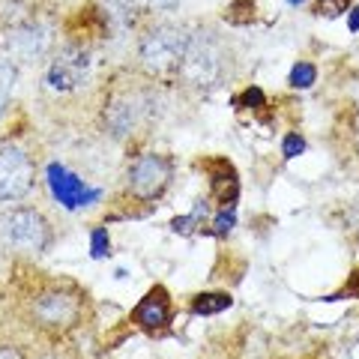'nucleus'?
Here are the masks:
<instances>
[{
  "mask_svg": "<svg viewBox=\"0 0 359 359\" xmlns=\"http://www.w3.org/2000/svg\"><path fill=\"white\" fill-rule=\"evenodd\" d=\"M186 45H189V30H183V27L159 25V27L147 30L138 45V60L144 66V72L159 75V78L180 72Z\"/></svg>",
  "mask_w": 359,
  "mask_h": 359,
  "instance_id": "f257e3e1",
  "label": "nucleus"
},
{
  "mask_svg": "<svg viewBox=\"0 0 359 359\" xmlns=\"http://www.w3.org/2000/svg\"><path fill=\"white\" fill-rule=\"evenodd\" d=\"M0 240L15 252L42 255L51 245V224L39 210L15 207L0 216Z\"/></svg>",
  "mask_w": 359,
  "mask_h": 359,
  "instance_id": "f03ea898",
  "label": "nucleus"
},
{
  "mask_svg": "<svg viewBox=\"0 0 359 359\" xmlns=\"http://www.w3.org/2000/svg\"><path fill=\"white\" fill-rule=\"evenodd\" d=\"M224 72V60H222V48L212 39V33H195L189 36L183 63H180V78L195 87V90H210L219 84V78Z\"/></svg>",
  "mask_w": 359,
  "mask_h": 359,
  "instance_id": "7ed1b4c3",
  "label": "nucleus"
},
{
  "mask_svg": "<svg viewBox=\"0 0 359 359\" xmlns=\"http://www.w3.org/2000/svg\"><path fill=\"white\" fill-rule=\"evenodd\" d=\"M171 174H174V165L168 156L144 153L129 165V174H126L129 192L138 201H156L168 189V183H171Z\"/></svg>",
  "mask_w": 359,
  "mask_h": 359,
  "instance_id": "20e7f679",
  "label": "nucleus"
},
{
  "mask_svg": "<svg viewBox=\"0 0 359 359\" xmlns=\"http://www.w3.org/2000/svg\"><path fill=\"white\" fill-rule=\"evenodd\" d=\"M30 186H33L30 156L21 147H15V144H4L0 147V204L25 198Z\"/></svg>",
  "mask_w": 359,
  "mask_h": 359,
  "instance_id": "39448f33",
  "label": "nucleus"
},
{
  "mask_svg": "<svg viewBox=\"0 0 359 359\" xmlns=\"http://www.w3.org/2000/svg\"><path fill=\"white\" fill-rule=\"evenodd\" d=\"M78 318H81V302L72 294H63V290H48L33 299V320L39 323L42 330L51 332H66L72 330Z\"/></svg>",
  "mask_w": 359,
  "mask_h": 359,
  "instance_id": "423d86ee",
  "label": "nucleus"
},
{
  "mask_svg": "<svg viewBox=\"0 0 359 359\" xmlns=\"http://www.w3.org/2000/svg\"><path fill=\"white\" fill-rule=\"evenodd\" d=\"M90 75V51L84 45H66L48 66V84L57 93L78 90Z\"/></svg>",
  "mask_w": 359,
  "mask_h": 359,
  "instance_id": "0eeeda50",
  "label": "nucleus"
},
{
  "mask_svg": "<svg viewBox=\"0 0 359 359\" xmlns=\"http://www.w3.org/2000/svg\"><path fill=\"white\" fill-rule=\"evenodd\" d=\"M6 51L9 57H15L18 63H33L39 60L51 45V30L45 25H36V21H27V25H18L6 33Z\"/></svg>",
  "mask_w": 359,
  "mask_h": 359,
  "instance_id": "6e6552de",
  "label": "nucleus"
},
{
  "mask_svg": "<svg viewBox=\"0 0 359 359\" xmlns=\"http://www.w3.org/2000/svg\"><path fill=\"white\" fill-rule=\"evenodd\" d=\"M48 186H51V195L57 198L66 210H78L99 198L96 189H87L84 180H78L72 171H66L63 165H48Z\"/></svg>",
  "mask_w": 359,
  "mask_h": 359,
  "instance_id": "1a4fd4ad",
  "label": "nucleus"
},
{
  "mask_svg": "<svg viewBox=\"0 0 359 359\" xmlns=\"http://www.w3.org/2000/svg\"><path fill=\"white\" fill-rule=\"evenodd\" d=\"M144 117V99L138 93H114L105 102V126L111 129V135H129Z\"/></svg>",
  "mask_w": 359,
  "mask_h": 359,
  "instance_id": "9d476101",
  "label": "nucleus"
},
{
  "mask_svg": "<svg viewBox=\"0 0 359 359\" xmlns=\"http://www.w3.org/2000/svg\"><path fill=\"white\" fill-rule=\"evenodd\" d=\"M132 320L138 323L141 330H147V332L165 330L168 323H171V297H168V290L165 287H153L150 294L135 306Z\"/></svg>",
  "mask_w": 359,
  "mask_h": 359,
  "instance_id": "9b49d317",
  "label": "nucleus"
},
{
  "mask_svg": "<svg viewBox=\"0 0 359 359\" xmlns=\"http://www.w3.org/2000/svg\"><path fill=\"white\" fill-rule=\"evenodd\" d=\"M207 171L212 174V195H216L222 204H233V198H237V192H240L233 168L224 162V159H212L207 165Z\"/></svg>",
  "mask_w": 359,
  "mask_h": 359,
  "instance_id": "f8f14e48",
  "label": "nucleus"
},
{
  "mask_svg": "<svg viewBox=\"0 0 359 359\" xmlns=\"http://www.w3.org/2000/svg\"><path fill=\"white\" fill-rule=\"evenodd\" d=\"M102 9H105V21L114 25L117 30H126L135 25V15H138V6L132 0H102Z\"/></svg>",
  "mask_w": 359,
  "mask_h": 359,
  "instance_id": "ddd939ff",
  "label": "nucleus"
},
{
  "mask_svg": "<svg viewBox=\"0 0 359 359\" xmlns=\"http://www.w3.org/2000/svg\"><path fill=\"white\" fill-rule=\"evenodd\" d=\"M231 297L228 294H198L192 299V311L195 314H219L224 309H231Z\"/></svg>",
  "mask_w": 359,
  "mask_h": 359,
  "instance_id": "4468645a",
  "label": "nucleus"
},
{
  "mask_svg": "<svg viewBox=\"0 0 359 359\" xmlns=\"http://www.w3.org/2000/svg\"><path fill=\"white\" fill-rule=\"evenodd\" d=\"M15 81H18V69H15V63L0 60V114L6 111L9 99H13V93H15Z\"/></svg>",
  "mask_w": 359,
  "mask_h": 359,
  "instance_id": "2eb2a0df",
  "label": "nucleus"
},
{
  "mask_svg": "<svg viewBox=\"0 0 359 359\" xmlns=\"http://www.w3.org/2000/svg\"><path fill=\"white\" fill-rule=\"evenodd\" d=\"M314 81H318V69H314L311 63H297L294 69H290V87L306 90V87H311Z\"/></svg>",
  "mask_w": 359,
  "mask_h": 359,
  "instance_id": "dca6fc26",
  "label": "nucleus"
},
{
  "mask_svg": "<svg viewBox=\"0 0 359 359\" xmlns=\"http://www.w3.org/2000/svg\"><path fill=\"white\" fill-rule=\"evenodd\" d=\"M90 249H93V257H105L111 249V240H108V231L105 228H96L90 233Z\"/></svg>",
  "mask_w": 359,
  "mask_h": 359,
  "instance_id": "f3484780",
  "label": "nucleus"
},
{
  "mask_svg": "<svg viewBox=\"0 0 359 359\" xmlns=\"http://www.w3.org/2000/svg\"><path fill=\"white\" fill-rule=\"evenodd\" d=\"M351 6V0H318V15H341Z\"/></svg>",
  "mask_w": 359,
  "mask_h": 359,
  "instance_id": "a211bd4d",
  "label": "nucleus"
},
{
  "mask_svg": "<svg viewBox=\"0 0 359 359\" xmlns=\"http://www.w3.org/2000/svg\"><path fill=\"white\" fill-rule=\"evenodd\" d=\"M282 150H285L287 159H294V156H299L302 150H306V141H302L297 132H290L287 138H285V144H282Z\"/></svg>",
  "mask_w": 359,
  "mask_h": 359,
  "instance_id": "6ab92c4d",
  "label": "nucleus"
},
{
  "mask_svg": "<svg viewBox=\"0 0 359 359\" xmlns=\"http://www.w3.org/2000/svg\"><path fill=\"white\" fill-rule=\"evenodd\" d=\"M233 222H237V219H233V210L224 207V210L219 212V216H216V224H212V228H216L219 237H224V233H228V231L233 228Z\"/></svg>",
  "mask_w": 359,
  "mask_h": 359,
  "instance_id": "aec40b11",
  "label": "nucleus"
},
{
  "mask_svg": "<svg viewBox=\"0 0 359 359\" xmlns=\"http://www.w3.org/2000/svg\"><path fill=\"white\" fill-rule=\"evenodd\" d=\"M135 6H138V13L141 9H174L180 0H132Z\"/></svg>",
  "mask_w": 359,
  "mask_h": 359,
  "instance_id": "412c9836",
  "label": "nucleus"
},
{
  "mask_svg": "<svg viewBox=\"0 0 359 359\" xmlns=\"http://www.w3.org/2000/svg\"><path fill=\"white\" fill-rule=\"evenodd\" d=\"M240 102H243V105H261V102H264V93H261L257 87H252V90H245V93H243Z\"/></svg>",
  "mask_w": 359,
  "mask_h": 359,
  "instance_id": "4be33fe9",
  "label": "nucleus"
},
{
  "mask_svg": "<svg viewBox=\"0 0 359 359\" xmlns=\"http://www.w3.org/2000/svg\"><path fill=\"white\" fill-rule=\"evenodd\" d=\"M0 359H27V356L13 344H0Z\"/></svg>",
  "mask_w": 359,
  "mask_h": 359,
  "instance_id": "5701e85b",
  "label": "nucleus"
},
{
  "mask_svg": "<svg viewBox=\"0 0 359 359\" xmlns=\"http://www.w3.org/2000/svg\"><path fill=\"white\" fill-rule=\"evenodd\" d=\"M347 290H351V294L359 299V269L353 273V278H351V285H347Z\"/></svg>",
  "mask_w": 359,
  "mask_h": 359,
  "instance_id": "b1692460",
  "label": "nucleus"
},
{
  "mask_svg": "<svg viewBox=\"0 0 359 359\" xmlns=\"http://www.w3.org/2000/svg\"><path fill=\"white\" fill-rule=\"evenodd\" d=\"M351 30H359V9H351Z\"/></svg>",
  "mask_w": 359,
  "mask_h": 359,
  "instance_id": "393cba45",
  "label": "nucleus"
},
{
  "mask_svg": "<svg viewBox=\"0 0 359 359\" xmlns=\"http://www.w3.org/2000/svg\"><path fill=\"white\" fill-rule=\"evenodd\" d=\"M287 4H290V6H297V4H302V0H287Z\"/></svg>",
  "mask_w": 359,
  "mask_h": 359,
  "instance_id": "a878e982",
  "label": "nucleus"
}]
</instances>
